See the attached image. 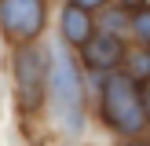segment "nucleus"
<instances>
[{
    "label": "nucleus",
    "mask_w": 150,
    "mask_h": 146,
    "mask_svg": "<svg viewBox=\"0 0 150 146\" xmlns=\"http://www.w3.org/2000/svg\"><path fill=\"white\" fill-rule=\"evenodd\" d=\"M48 99H51V110H55L59 124L77 135L84 128V88H81V73H77V66H73V58L66 51H55Z\"/></svg>",
    "instance_id": "f03ea898"
},
{
    "label": "nucleus",
    "mask_w": 150,
    "mask_h": 146,
    "mask_svg": "<svg viewBox=\"0 0 150 146\" xmlns=\"http://www.w3.org/2000/svg\"><path fill=\"white\" fill-rule=\"evenodd\" d=\"M117 4H125V7H132V11H136V7H143L146 0H117Z\"/></svg>",
    "instance_id": "f8f14e48"
},
{
    "label": "nucleus",
    "mask_w": 150,
    "mask_h": 146,
    "mask_svg": "<svg viewBox=\"0 0 150 146\" xmlns=\"http://www.w3.org/2000/svg\"><path fill=\"white\" fill-rule=\"evenodd\" d=\"M48 26V0H0V29L15 44H29Z\"/></svg>",
    "instance_id": "20e7f679"
},
{
    "label": "nucleus",
    "mask_w": 150,
    "mask_h": 146,
    "mask_svg": "<svg viewBox=\"0 0 150 146\" xmlns=\"http://www.w3.org/2000/svg\"><path fill=\"white\" fill-rule=\"evenodd\" d=\"M125 146H150V139H143V135H132V139H128Z\"/></svg>",
    "instance_id": "9b49d317"
},
{
    "label": "nucleus",
    "mask_w": 150,
    "mask_h": 146,
    "mask_svg": "<svg viewBox=\"0 0 150 146\" xmlns=\"http://www.w3.org/2000/svg\"><path fill=\"white\" fill-rule=\"evenodd\" d=\"M99 117L110 131L132 139V135H143L150 117H146V106H143V84L132 77L128 69L125 73H106L99 88Z\"/></svg>",
    "instance_id": "f257e3e1"
},
{
    "label": "nucleus",
    "mask_w": 150,
    "mask_h": 146,
    "mask_svg": "<svg viewBox=\"0 0 150 146\" xmlns=\"http://www.w3.org/2000/svg\"><path fill=\"white\" fill-rule=\"evenodd\" d=\"M132 36H136L143 48H150V4L136 7V15H132Z\"/></svg>",
    "instance_id": "6e6552de"
},
{
    "label": "nucleus",
    "mask_w": 150,
    "mask_h": 146,
    "mask_svg": "<svg viewBox=\"0 0 150 146\" xmlns=\"http://www.w3.org/2000/svg\"><path fill=\"white\" fill-rule=\"evenodd\" d=\"M146 4H150V0H146Z\"/></svg>",
    "instance_id": "ddd939ff"
},
{
    "label": "nucleus",
    "mask_w": 150,
    "mask_h": 146,
    "mask_svg": "<svg viewBox=\"0 0 150 146\" xmlns=\"http://www.w3.org/2000/svg\"><path fill=\"white\" fill-rule=\"evenodd\" d=\"M11 73H15V99H18V110L22 113H37L44 106V95H48V84H51V66H48V55L37 48H22L11 62Z\"/></svg>",
    "instance_id": "7ed1b4c3"
},
{
    "label": "nucleus",
    "mask_w": 150,
    "mask_h": 146,
    "mask_svg": "<svg viewBox=\"0 0 150 146\" xmlns=\"http://www.w3.org/2000/svg\"><path fill=\"white\" fill-rule=\"evenodd\" d=\"M59 22H62V40L73 44V48H84V44L95 36V29H92V15H88V7H81V4H66Z\"/></svg>",
    "instance_id": "423d86ee"
},
{
    "label": "nucleus",
    "mask_w": 150,
    "mask_h": 146,
    "mask_svg": "<svg viewBox=\"0 0 150 146\" xmlns=\"http://www.w3.org/2000/svg\"><path fill=\"white\" fill-rule=\"evenodd\" d=\"M125 62H128V73L139 80V84L150 77V48H143V44H139L136 51H128V58H125Z\"/></svg>",
    "instance_id": "0eeeda50"
},
{
    "label": "nucleus",
    "mask_w": 150,
    "mask_h": 146,
    "mask_svg": "<svg viewBox=\"0 0 150 146\" xmlns=\"http://www.w3.org/2000/svg\"><path fill=\"white\" fill-rule=\"evenodd\" d=\"M81 51H84V66L95 69V73H114L117 66L128 58V48H125L121 33H106V29L95 33Z\"/></svg>",
    "instance_id": "39448f33"
},
{
    "label": "nucleus",
    "mask_w": 150,
    "mask_h": 146,
    "mask_svg": "<svg viewBox=\"0 0 150 146\" xmlns=\"http://www.w3.org/2000/svg\"><path fill=\"white\" fill-rule=\"evenodd\" d=\"M143 106H146V117H150V77L143 80Z\"/></svg>",
    "instance_id": "9d476101"
},
{
    "label": "nucleus",
    "mask_w": 150,
    "mask_h": 146,
    "mask_svg": "<svg viewBox=\"0 0 150 146\" xmlns=\"http://www.w3.org/2000/svg\"><path fill=\"white\" fill-rule=\"evenodd\" d=\"M70 4H81V7H88V11H95V7H106L110 0H70Z\"/></svg>",
    "instance_id": "1a4fd4ad"
}]
</instances>
